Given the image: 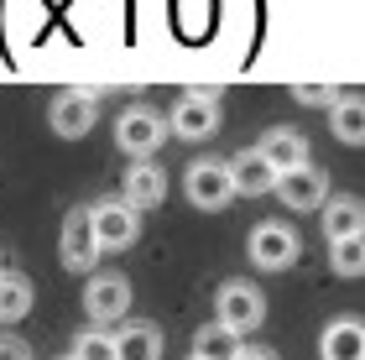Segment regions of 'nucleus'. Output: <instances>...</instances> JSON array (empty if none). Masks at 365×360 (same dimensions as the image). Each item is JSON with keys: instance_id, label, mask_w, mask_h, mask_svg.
Instances as JSON below:
<instances>
[{"instance_id": "nucleus-22", "label": "nucleus", "mask_w": 365, "mask_h": 360, "mask_svg": "<svg viewBox=\"0 0 365 360\" xmlns=\"http://www.w3.org/2000/svg\"><path fill=\"white\" fill-rule=\"evenodd\" d=\"M0 360H31V345L21 334H0Z\"/></svg>"}, {"instance_id": "nucleus-17", "label": "nucleus", "mask_w": 365, "mask_h": 360, "mask_svg": "<svg viewBox=\"0 0 365 360\" xmlns=\"http://www.w3.org/2000/svg\"><path fill=\"white\" fill-rule=\"evenodd\" d=\"M31 303H37V282H31L26 272H0V324H16L31 314Z\"/></svg>"}, {"instance_id": "nucleus-7", "label": "nucleus", "mask_w": 365, "mask_h": 360, "mask_svg": "<svg viewBox=\"0 0 365 360\" xmlns=\"http://www.w3.org/2000/svg\"><path fill=\"white\" fill-rule=\"evenodd\" d=\"M99 120V94L94 89H63L53 110H47V125H53V136L63 141H78V136H89Z\"/></svg>"}, {"instance_id": "nucleus-23", "label": "nucleus", "mask_w": 365, "mask_h": 360, "mask_svg": "<svg viewBox=\"0 0 365 360\" xmlns=\"http://www.w3.org/2000/svg\"><path fill=\"white\" fill-rule=\"evenodd\" d=\"M297 100H303V105H334L339 94L334 89H319V84H303V89H297Z\"/></svg>"}, {"instance_id": "nucleus-13", "label": "nucleus", "mask_w": 365, "mask_h": 360, "mask_svg": "<svg viewBox=\"0 0 365 360\" xmlns=\"http://www.w3.org/2000/svg\"><path fill=\"white\" fill-rule=\"evenodd\" d=\"M256 152L272 162V173L282 178V173H292V168H303L308 162V136L303 130H292V125H272L267 136L256 141Z\"/></svg>"}, {"instance_id": "nucleus-3", "label": "nucleus", "mask_w": 365, "mask_h": 360, "mask_svg": "<svg viewBox=\"0 0 365 360\" xmlns=\"http://www.w3.org/2000/svg\"><path fill=\"white\" fill-rule=\"evenodd\" d=\"M162 141H168V115H162V110H152V105H125L120 115H115V146L130 152L136 162L152 157Z\"/></svg>"}, {"instance_id": "nucleus-18", "label": "nucleus", "mask_w": 365, "mask_h": 360, "mask_svg": "<svg viewBox=\"0 0 365 360\" xmlns=\"http://www.w3.org/2000/svg\"><path fill=\"white\" fill-rule=\"evenodd\" d=\"M329 130H334V141H344V146H360L365 141V100L355 89L339 94V100L329 105Z\"/></svg>"}, {"instance_id": "nucleus-15", "label": "nucleus", "mask_w": 365, "mask_h": 360, "mask_svg": "<svg viewBox=\"0 0 365 360\" xmlns=\"http://www.w3.org/2000/svg\"><path fill=\"white\" fill-rule=\"evenodd\" d=\"M319 225H324V240H350V235H365V209H360L355 193H334V199H324Z\"/></svg>"}, {"instance_id": "nucleus-21", "label": "nucleus", "mask_w": 365, "mask_h": 360, "mask_svg": "<svg viewBox=\"0 0 365 360\" xmlns=\"http://www.w3.org/2000/svg\"><path fill=\"white\" fill-rule=\"evenodd\" d=\"M68 355L73 360H115V339L105 329H78V339H73Z\"/></svg>"}, {"instance_id": "nucleus-11", "label": "nucleus", "mask_w": 365, "mask_h": 360, "mask_svg": "<svg viewBox=\"0 0 365 360\" xmlns=\"http://www.w3.org/2000/svg\"><path fill=\"white\" fill-rule=\"evenodd\" d=\"M225 173H230V188H235V199L245 193V199H261V193H272L277 188V173H272V162L256 152V146H245V152H235L225 162Z\"/></svg>"}, {"instance_id": "nucleus-10", "label": "nucleus", "mask_w": 365, "mask_h": 360, "mask_svg": "<svg viewBox=\"0 0 365 360\" xmlns=\"http://www.w3.org/2000/svg\"><path fill=\"white\" fill-rule=\"evenodd\" d=\"M125 308H130V282L120 272H89V282H84V314L94 324H115V319H125Z\"/></svg>"}, {"instance_id": "nucleus-27", "label": "nucleus", "mask_w": 365, "mask_h": 360, "mask_svg": "<svg viewBox=\"0 0 365 360\" xmlns=\"http://www.w3.org/2000/svg\"><path fill=\"white\" fill-rule=\"evenodd\" d=\"M188 360H193V355H188Z\"/></svg>"}, {"instance_id": "nucleus-2", "label": "nucleus", "mask_w": 365, "mask_h": 360, "mask_svg": "<svg viewBox=\"0 0 365 360\" xmlns=\"http://www.w3.org/2000/svg\"><path fill=\"white\" fill-rule=\"evenodd\" d=\"M261 319H267V292L256 282H245V277L220 282V292H214V324H225L230 334H245V329H256Z\"/></svg>"}, {"instance_id": "nucleus-1", "label": "nucleus", "mask_w": 365, "mask_h": 360, "mask_svg": "<svg viewBox=\"0 0 365 360\" xmlns=\"http://www.w3.org/2000/svg\"><path fill=\"white\" fill-rule=\"evenodd\" d=\"M84 215H89V230H94L99 256H105V251H130V245L141 240V215L120 199V193H105V199H94Z\"/></svg>"}, {"instance_id": "nucleus-12", "label": "nucleus", "mask_w": 365, "mask_h": 360, "mask_svg": "<svg viewBox=\"0 0 365 360\" xmlns=\"http://www.w3.org/2000/svg\"><path fill=\"white\" fill-rule=\"evenodd\" d=\"M120 199L136 209V215H141V209H157L162 199H168V173H162L152 157L130 162V168H125V188H120Z\"/></svg>"}, {"instance_id": "nucleus-20", "label": "nucleus", "mask_w": 365, "mask_h": 360, "mask_svg": "<svg viewBox=\"0 0 365 360\" xmlns=\"http://www.w3.org/2000/svg\"><path fill=\"white\" fill-rule=\"evenodd\" d=\"M329 267H334L339 277H360V272H365V235L329 240Z\"/></svg>"}, {"instance_id": "nucleus-19", "label": "nucleus", "mask_w": 365, "mask_h": 360, "mask_svg": "<svg viewBox=\"0 0 365 360\" xmlns=\"http://www.w3.org/2000/svg\"><path fill=\"white\" fill-rule=\"evenodd\" d=\"M245 339L230 334L225 324H198L193 329V360H235Z\"/></svg>"}, {"instance_id": "nucleus-8", "label": "nucleus", "mask_w": 365, "mask_h": 360, "mask_svg": "<svg viewBox=\"0 0 365 360\" xmlns=\"http://www.w3.org/2000/svg\"><path fill=\"white\" fill-rule=\"evenodd\" d=\"M58 256H63V267H68L73 277H89V272L99 267V245H94V230H89V215H84V204H73L68 215H63Z\"/></svg>"}, {"instance_id": "nucleus-14", "label": "nucleus", "mask_w": 365, "mask_h": 360, "mask_svg": "<svg viewBox=\"0 0 365 360\" xmlns=\"http://www.w3.org/2000/svg\"><path fill=\"white\" fill-rule=\"evenodd\" d=\"M319 360H365V329L355 314H339L319 334Z\"/></svg>"}, {"instance_id": "nucleus-9", "label": "nucleus", "mask_w": 365, "mask_h": 360, "mask_svg": "<svg viewBox=\"0 0 365 360\" xmlns=\"http://www.w3.org/2000/svg\"><path fill=\"white\" fill-rule=\"evenodd\" d=\"M272 193H277V199L292 209V215H319V209H324V199H329V178H324V168L303 162V168L282 173Z\"/></svg>"}, {"instance_id": "nucleus-4", "label": "nucleus", "mask_w": 365, "mask_h": 360, "mask_svg": "<svg viewBox=\"0 0 365 360\" xmlns=\"http://www.w3.org/2000/svg\"><path fill=\"white\" fill-rule=\"evenodd\" d=\"M251 261L261 272H287V267L303 261V235L287 220H261L251 230Z\"/></svg>"}, {"instance_id": "nucleus-6", "label": "nucleus", "mask_w": 365, "mask_h": 360, "mask_svg": "<svg viewBox=\"0 0 365 360\" xmlns=\"http://www.w3.org/2000/svg\"><path fill=\"white\" fill-rule=\"evenodd\" d=\"M182 193H188L193 209H209V215H220V209L235 204V188H230V173L220 157H198L188 173H182Z\"/></svg>"}, {"instance_id": "nucleus-25", "label": "nucleus", "mask_w": 365, "mask_h": 360, "mask_svg": "<svg viewBox=\"0 0 365 360\" xmlns=\"http://www.w3.org/2000/svg\"><path fill=\"white\" fill-rule=\"evenodd\" d=\"M58 360H73V355H58Z\"/></svg>"}, {"instance_id": "nucleus-24", "label": "nucleus", "mask_w": 365, "mask_h": 360, "mask_svg": "<svg viewBox=\"0 0 365 360\" xmlns=\"http://www.w3.org/2000/svg\"><path fill=\"white\" fill-rule=\"evenodd\" d=\"M235 360H277V350H267V345H240Z\"/></svg>"}, {"instance_id": "nucleus-26", "label": "nucleus", "mask_w": 365, "mask_h": 360, "mask_svg": "<svg viewBox=\"0 0 365 360\" xmlns=\"http://www.w3.org/2000/svg\"><path fill=\"white\" fill-rule=\"evenodd\" d=\"M0 272H6V267H0Z\"/></svg>"}, {"instance_id": "nucleus-16", "label": "nucleus", "mask_w": 365, "mask_h": 360, "mask_svg": "<svg viewBox=\"0 0 365 360\" xmlns=\"http://www.w3.org/2000/svg\"><path fill=\"white\" fill-rule=\"evenodd\" d=\"M110 339H115V360H162V329L146 324V319L125 324V329L110 334Z\"/></svg>"}, {"instance_id": "nucleus-5", "label": "nucleus", "mask_w": 365, "mask_h": 360, "mask_svg": "<svg viewBox=\"0 0 365 360\" xmlns=\"http://www.w3.org/2000/svg\"><path fill=\"white\" fill-rule=\"evenodd\" d=\"M168 130L182 141H209L220 130V94H209V89L178 94V105L168 110Z\"/></svg>"}]
</instances>
